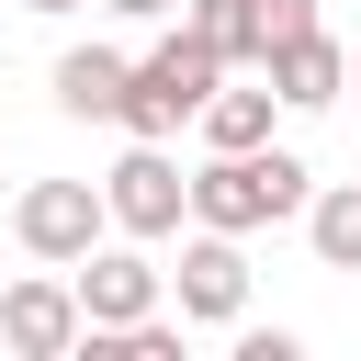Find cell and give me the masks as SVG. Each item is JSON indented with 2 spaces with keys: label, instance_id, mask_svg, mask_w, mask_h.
<instances>
[{
  "label": "cell",
  "instance_id": "obj_9",
  "mask_svg": "<svg viewBox=\"0 0 361 361\" xmlns=\"http://www.w3.org/2000/svg\"><path fill=\"white\" fill-rule=\"evenodd\" d=\"M113 102H124V56H113V45H68V56H56V113L113 124Z\"/></svg>",
  "mask_w": 361,
  "mask_h": 361
},
{
  "label": "cell",
  "instance_id": "obj_4",
  "mask_svg": "<svg viewBox=\"0 0 361 361\" xmlns=\"http://www.w3.org/2000/svg\"><path fill=\"white\" fill-rule=\"evenodd\" d=\"M102 226H113V214H102V180H34V192L11 203V237H23L34 259H56V271H68L79 248H102Z\"/></svg>",
  "mask_w": 361,
  "mask_h": 361
},
{
  "label": "cell",
  "instance_id": "obj_10",
  "mask_svg": "<svg viewBox=\"0 0 361 361\" xmlns=\"http://www.w3.org/2000/svg\"><path fill=\"white\" fill-rule=\"evenodd\" d=\"M271 113H282V90H271V79H259V90H226V79H214L192 124H203V147H271Z\"/></svg>",
  "mask_w": 361,
  "mask_h": 361
},
{
  "label": "cell",
  "instance_id": "obj_5",
  "mask_svg": "<svg viewBox=\"0 0 361 361\" xmlns=\"http://www.w3.org/2000/svg\"><path fill=\"white\" fill-rule=\"evenodd\" d=\"M79 282V327H135V316H158V259H135V248H79L68 259Z\"/></svg>",
  "mask_w": 361,
  "mask_h": 361
},
{
  "label": "cell",
  "instance_id": "obj_13",
  "mask_svg": "<svg viewBox=\"0 0 361 361\" xmlns=\"http://www.w3.org/2000/svg\"><path fill=\"white\" fill-rule=\"evenodd\" d=\"M102 11H124V23H169L180 0H102Z\"/></svg>",
  "mask_w": 361,
  "mask_h": 361
},
{
  "label": "cell",
  "instance_id": "obj_3",
  "mask_svg": "<svg viewBox=\"0 0 361 361\" xmlns=\"http://www.w3.org/2000/svg\"><path fill=\"white\" fill-rule=\"evenodd\" d=\"M102 214H113L124 237H180V214H192V180L169 169V147H158V135H135V147L113 158V180H102Z\"/></svg>",
  "mask_w": 361,
  "mask_h": 361
},
{
  "label": "cell",
  "instance_id": "obj_14",
  "mask_svg": "<svg viewBox=\"0 0 361 361\" xmlns=\"http://www.w3.org/2000/svg\"><path fill=\"white\" fill-rule=\"evenodd\" d=\"M23 11H79V0H23Z\"/></svg>",
  "mask_w": 361,
  "mask_h": 361
},
{
  "label": "cell",
  "instance_id": "obj_6",
  "mask_svg": "<svg viewBox=\"0 0 361 361\" xmlns=\"http://www.w3.org/2000/svg\"><path fill=\"white\" fill-rule=\"evenodd\" d=\"M259 79H271V90L293 102V113H327V102L350 90V45H338L327 23H305V34H282V45L259 56Z\"/></svg>",
  "mask_w": 361,
  "mask_h": 361
},
{
  "label": "cell",
  "instance_id": "obj_11",
  "mask_svg": "<svg viewBox=\"0 0 361 361\" xmlns=\"http://www.w3.org/2000/svg\"><path fill=\"white\" fill-rule=\"evenodd\" d=\"M305 237H316V259H327V271H361V180L305 192Z\"/></svg>",
  "mask_w": 361,
  "mask_h": 361
},
{
  "label": "cell",
  "instance_id": "obj_7",
  "mask_svg": "<svg viewBox=\"0 0 361 361\" xmlns=\"http://www.w3.org/2000/svg\"><path fill=\"white\" fill-rule=\"evenodd\" d=\"M169 293H180V316H203V327H226L237 305H248V259H237V237L226 226H203L192 248H180V271H158Z\"/></svg>",
  "mask_w": 361,
  "mask_h": 361
},
{
  "label": "cell",
  "instance_id": "obj_2",
  "mask_svg": "<svg viewBox=\"0 0 361 361\" xmlns=\"http://www.w3.org/2000/svg\"><path fill=\"white\" fill-rule=\"evenodd\" d=\"M305 158H282V147H214V169H192V226H226V237H248V226H282V214H305Z\"/></svg>",
  "mask_w": 361,
  "mask_h": 361
},
{
  "label": "cell",
  "instance_id": "obj_1",
  "mask_svg": "<svg viewBox=\"0 0 361 361\" xmlns=\"http://www.w3.org/2000/svg\"><path fill=\"white\" fill-rule=\"evenodd\" d=\"M214 79H226V56H214V45H203V34L180 23V34H158L147 56H124V102H113V124H124V135H158V147H169V135H180V124L203 113V90H214Z\"/></svg>",
  "mask_w": 361,
  "mask_h": 361
},
{
  "label": "cell",
  "instance_id": "obj_8",
  "mask_svg": "<svg viewBox=\"0 0 361 361\" xmlns=\"http://www.w3.org/2000/svg\"><path fill=\"white\" fill-rule=\"evenodd\" d=\"M0 338H11L23 361H68V350H79V293L45 282V271L11 282V293H0Z\"/></svg>",
  "mask_w": 361,
  "mask_h": 361
},
{
  "label": "cell",
  "instance_id": "obj_12",
  "mask_svg": "<svg viewBox=\"0 0 361 361\" xmlns=\"http://www.w3.org/2000/svg\"><path fill=\"white\" fill-rule=\"evenodd\" d=\"M192 34H203L226 68H259V0H192Z\"/></svg>",
  "mask_w": 361,
  "mask_h": 361
},
{
  "label": "cell",
  "instance_id": "obj_15",
  "mask_svg": "<svg viewBox=\"0 0 361 361\" xmlns=\"http://www.w3.org/2000/svg\"><path fill=\"white\" fill-rule=\"evenodd\" d=\"M350 90H361V45H350Z\"/></svg>",
  "mask_w": 361,
  "mask_h": 361
}]
</instances>
